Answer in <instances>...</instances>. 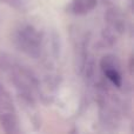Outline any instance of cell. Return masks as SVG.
<instances>
[{
	"instance_id": "5",
	"label": "cell",
	"mask_w": 134,
	"mask_h": 134,
	"mask_svg": "<svg viewBox=\"0 0 134 134\" xmlns=\"http://www.w3.org/2000/svg\"><path fill=\"white\" fill-rule=\"evenodd\" d=\"M0 2H4V4L8 5V6L13 7V8H15V9H19V11L26 9L25 0H0Z\"/></svg>"
},
{
	"instance_id": "4",
	"label": "cell",
	"mask_w": 134,
	"mask_h": 134,
	"mask_svg": "<svg viewBox=\"0 0 134 134\" xmlns=\"http://www.w3.org/2000/svg\"><path fill=\"white\" fill-rule=\"evenodd\" d=\"M98 6V0H72L69 12L75 15L88 14Z\"/></svg>"
},
{
	"instance_id": "1",
	"label": "cell",
	"mask_w": 134,
	"mask_h": 134,
	"mask_svg": "<svg viewBox=\"0 0 134 134\" xmlns=\"http://www.w3.org/2000/svg\"><path fill=\"white\" fill-rule=\"evenodd\" d=\"M15 45L26 55L37 59L41 54L42 37L32 25H23L15 33Z\"/></svg>"
},
{
	"instance_id": "3",
	"label": "cell",
	"mask_w": 134,
	"mask_h": 134,
	"mask_svg": "<svg viewBox=\"0 0 134 134\" xmlns=\"http://www.w3.org/2000/svg\"><path fill=\"white\" fill-rule=\"evenodd\" d=\"M16 113L14 111L13 102L4 87L0 83V125L13 122L16 120Z\"/></svg>"
},
{
	"instance_id": "2",
	"label": "cell",
	"mask_w": 134,
	"mask_h": 134,
	"mask_svg": "<svg viewBox=\"0 0 134 134\" xmlns=\"http://www.w3.org/2000/svg\"><path fill=\"white\" fill-rule=\"evenodd\" d=\"M100 67H101V71L104 73L105 78L112 85L118 88H120L122 86L124 80H122V75H121V72H120V66H119L116 58H114L112 55L104 57L101 60V64H100Z\"/></svg>"
}]
</instances>
